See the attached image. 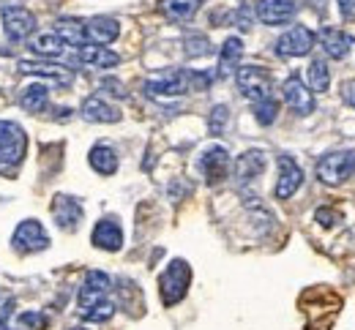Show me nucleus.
<instances>
[{
    "label": "nucleus",
    "instance_id": "nucleus-1",
    "mask_svg": "<svg viewBox=\"0 0 355 330\" xmlns=\"http://www.w3.org/2000/svg\"><path fill=\"white\" fill-rule=\"evenodd\" d=\"M189 284H191V268L186 259H173L167 265V271L159 276V295H162V303L170 309L180 303L189 292Z\"/></svg>",
    "mask_w": 355,
    "mask_h": 330
},
{
    "label": "nucleus",
    "instance_id": "nucleus-2",
    "mask_svg": "<svg viewBox=\"0 0 355 330\" xmlns=\"http://www.w3.org/2000/svg\"><path fill=\"white\" fill-rule=\"evenodd\" d=\"M355 175V150H334L317 161V178L325 186H342Z\"/></svg>",
    "mask_w": 355,
    "mask_h": 330
},
{
    "label": "nucleus",
    "instance_id": "nucleus-3",
    "mask_svg": "<svg viewBox=\"0 0 355 330\" xmlns=\"http://www.w3.org/2000/svg\"><path fill=\"white\" fill-rule=\"evenodd\" d=\"M235 82H238V91L246 95L252 104L270 98V88H273V80L263 66H238L235 71Z\"/></svg>",
    "mask_w": 355,
    "mask_h": 330
},
{
    "label": "nucleus",
    "instance_id": "nucleus-4",
    "mask_svg": "<svg viewBox=\"0 0 355 330\" xmlns=\"http://www.w3.org/2000/svg\"><path fill=\"white\" fill-rule=\"evenodd\" d=\"M28 153V137L14 120H0V164L14 167Z\"/></svg>",
    "mask_w": 355,
    "mask_h": 330
},
{
    "label": "nucleus",
    "instance_id": "nucleus-5",
    "mask_svg": "<svg viewBox=\"0 0 355 330\" xmlns=\"http://www.w3.org/2000/svg\"><path fill=\"white\" fill-rule=\"evenodd\" d=\"M0 17H3V30L11 42H25L36 30V14L25 6H6Z\"/></svg>",
    "mask_w": 355,
    "mask_h": 330
},
{
    "label": "nucleus",
    "instance_id": "nucleus-6",
    "mask_svg": "<svg viewBox=\"0 0 355 330\" xmlns=\"http://www.w3.org/2000/svg\"><path fill=\"white\" fill-rule=\"evenodd\" d=\"M11 246H14V251H19V254H36V251H44L46 246H49V235H46V230L42 227V221L25 219V221H19V227L14 230Z\"/></svg>",
    "mask_w": 355,
    "mask_h": 330
},
{
    "label": "nucleus",
    "instance_id": "nucleus-7",
    "mask_svg": "<svg viewBox=\"0 0 355 330\" xmlns=\"http://www.w3.org/2000/svg\"><path fill=\"white\" fill-rule=\"evenodd\" d=\"M298 11V3L295 0H257L254 3V14L263 25H270V28H279V25H287L293 22Z\"/></svg>",
    "mask_w": 355,
    "mask_h": 330
},
{
    "label": "nucleus",
    "instance_id": "nucleus-8",
    "mask_svg": "<svg viewBox=\"0 0 355 330\" xmlns=\"http://www.w3.org/2000/svg\"><path fill=\"white\" fill-rule=\"evenodd\" d=\"M197 169L202 172V178L208 183H219L230 172V153L224 150L222 145H214V147L202 150L200 158H197Z\"/></svg>",
    "mask_w": 355,
    "mask_h": 330
},
{
    "label": "nucleus",
    "instance_id": "nucleus-9",
    "mask_svg": "<svg viewBox=\"0 0 355 330\" xmlns=\"http://www.w3.org/2000/svg\"><path fill=\"white\" fill-rule=\"evenodd\" d=\"M311 47H314V33L306 25H295L284 36H279L276 55H282V57H301V55H309Z\"/></svg>",
    "mask_w": 355,
    "mask_h": 330
},
{
    "label": "nucleus",
    "instance_id": "nucleus-10",
    "mask_svg": "<svg viewBox=\"0 0 355 330\" xmlns=\"http://www.w3.org/2000/svg\"><path fill=\"white\" fill-rule=\"evenodd\" d=\"M49 210H52L55 224H58L60 230H66V232L77 230V227H80V221H83V216H85L83 205H80L74 196H69V194H58V196L52 199Z\"/></svg>",
    "mask_w": 355,
    "mask_h": 330
},
{
    "label": "nucleus",
    "instance_id": "nucleus-11",
    "mask_svg": "<svg viewBox=\"0 0 355 330\" xmlns=\"http://www.w3.org/2000/svg\"><path fill=\"white\" fill-rule=\"evenodd\" d=\"M110 286H112V282H110L107 273H101V271H88V273H85V282H83V286H80V297H77L80 311L85 314V311L93 309L96 303L107 300Z\"/></svg>",
    "mask_w": 355,
    "mask_h": 330
},
{
    "label": "nucleus",
    "instance_id": "nucleus-12",
    "mask_svg": "<svg viewBox=\"0 0 355 330\" xmlns=\"http://www.w3.org/2000/svg\"><path fill=\"white\" fill-rule=\"evenodd\" d=\"M282 95H284V104L295 112V115H311L314 112V93L301 82V77H287L284 85H282Z\"/></svg>",
    "mask_w": 355,
    "mask_h": 330
},
{
    "label": "nucleus",
    "instance_id": "nucleus-13",
    "mask_svg": "<svg viewBox=\"0 0 355 330\" xmlns=\"http://www.w3.org/2000/svg\"><path fill=\"white\" fill-rule=\"evenodd\" d=\"M304 183V169L290 156H279V178H276V199H290Z\"/></svg>",
    "mask_w": 355,
    "mask_h": 330
},
{
    "label": "nucleus",
    "instance_id": "nucleus-14",
    "mask_svg": "<svg viewBox=\"0 0 355 330\" xmlns=\"http://www.w3.org/2000/svg\"><path fill=\"white\" fill-rule=\"evenodd\" d=\"M189 91V71H180V68H173L162 77H153L145 82V93L148 95H180Z\"/></svg>",
    "mask_w": 355,
    "mask_h": 330
},
{
    "label": "nucleus",
    "instance_id": "nucleus-15",
    "mask_svg": "<svg viewBox=\"0 0 355 330\" xmlns=\"http://www.w3.org/2000/svg\"><path fill=\"white\" fill-rule=\"evenodd\" d=\"M19 71L22 74H33V77H44V80H52L55 85L60 88H69L74 82V74L71 68L66 66H58V63H39V60H19Z\"/></svg>",
    "mask_w": 355,
    "mask_h": 330
},
{
    "label": "nucleus",
    "instance_id": "nucleus-16",
    "mask_svg": "<svg viewBox=\"0 0 355 330\" xmlns=\"http://www.w3.org/2000/svg\"><path fill=\"white\" fill-rule=\"evenodd\" d=\"M90 240H93L96 248H104V251H121V246H123V230H121L118 219H112V216L101 219V221L93 227Z\"/></svg>",
    "mask_w": 355,
    "mask_h": 330
},
{
    "label": "nucleus",
    "instance_id": "nucleus-17",
    "mask_svg": "<svg viewBox=\"0 0 355 330\" xmlns=\"http://www.w3.org/2000/svg\"><path fill=\"white\" fill-rule=\"evenodd\" d=\"M85 33H88V44L107 47L121 36V25L112 17H93L85 22Z\"/></svg>",
    "mask_w": 355,
    "mask_h": 330
},
{
    "label": "nucleus",
    "instance_id": "nucleus-18",
    "mask_svg": "<svg viewBox=\"0 0 355 330\" xmlns=\"http://www.w3.org/2000/svg\"><path fill=\"white\" fill-rule=\"evenodd\" d=\"M320 42H322L325 55L334 57V60H345L355 44L353 36L345 33V30H339V28H322V30H320Z\"/></svg>",
    "mask_w": 355,
    "mask_h": 330
},
{
    "label": "nucleus",
    "instance_id": "nucleus-19",
    "mask_svg": "<svg viewBox=\"0 0 355 330\" xmlns=\"http://www.w3.org/2000/svg\"><path fill=\"white\" fill-rule=\"evenodd\" d=\"M80 112H83V118H85L88 123H118V120H121L118 107L107 104L101 95H88V98L83 101Z\"/></svg>",
    "mask_w": 355,
    "mask_h": 330
},
{
    "label": "nucleus",
    "instance_id": "nucleus-20",
    "mask_svg": "<svg viewBox=\"0 0 355 330\" xmlns=\"http://www.w3.org/2000/svg\"><path fill=\"white\" fill-rule=\"evenodd\" d=\"M77 63L88 66V68H112L121 63V55L98 44H85L77 49Z\"/></svg>",
    "mask_w": 355,
    "mask_h": 330
},
{
    "label": "nucleus",
    "instance_id": "nucleus-21",
    "mask_svg": "<svg viewBox=\"0 0 355 330\" xmlns=\"http://www.w3.org/2000/svg\"><path fill=\"white\" fill-rule=\"evenodd\" d=\"M88 161H90V167H93L98 175H104V178L118 172V153H115V147H110V145H104V142H98V145L90 147Z\"/></svg>",
    "mask_w": 355,
    "mask_h": 330
},
{
    "label": "nucleus",
    "instance_id": "nucleus-22",
    "mask_svg": "<svg viewBox=\"0 0 355 330\" xmlns=\"http://www.w3.org/2000/svg\"><path fill=\"white\" fill-rule=\"evenodd\" d=\"M266 169V153L263 150H246L243 156H238L235 161V178L238 181H254L260 172Z\"/></svg>",
    "mask_w": 355,
    "mask_h": 330
},
{
    "label": "nucleus",
    "instance_id": "nucleus-23",
    "mask_svg": "<svg viewBox=\"0 0 355 330\" xmlns=\"http://www.w3.org/2000/svg\"><path fill=\"white\" fill-rule=\"evenodd\" d=\"M241 57H243V42L238 36H230L222 44V52H219V77L235 74Z\"/></svg>",
    "mask_w": 355,
    "mask_h": 330
},
{
    "label": "nucleus",
    "instance_id": "nucleus-24",
    "mask_svg": "<svg viewBox=\"0 0 355 330\" xmlns=\"http://www.w3.org/2000/svg\"><path fill=\"white\" fill-rule=\"evenodd\" d=\"M55 33L66 42V47H85L88 44V33H85V22L80 19H58Z\"/></svg>",
    "mask_w": 355,
    "mask_h": 330
},
{
    "label": "nucleus",
    "instance_id": "nucleus-25",
    "mask_svg": "<svg viewBox=\"0 0 355 330\" xmlns=\"http://www.w3.org/2000/svg\"><path fill=\"white\" fill-rule=\"evenodd\" d=\"M202 0H162V14L170 22H189L200 11Z\"/></svg>",
    "mask_w": 355,
    "mask_h": 330
},
{
    "label": "nucleus",
    "instance_id": "nucleus-26",
    "mask_svg": "<svg viewBox=\"0 0 355 330\" xmlns=\"http://www.w3.org/2000/svg\"><path fill=\"white\" fill-rule=\"evenodd\" d=\"M31 49L36 52V55H42V57H60L63 52H66V42L58 36V33H39V36H33L31 39Z\"/></svg>",
    "mask_w": 355,
    "mask_h": 330
},
{
    "label": "nucleus",
    "instance_id": "nucleus-27",
    "mask_svg": "<svg viewBox=\"0 0 355 330\" xmlns=\"http://www.w3.org/2000/svg\"><path fill=\"white\" fill-rule=\"evenodd\" d=\"M46 101H49V88L42 85V82H33L19 93V107L25 112H42L46 107Z\"/></svg>",
    "mask_w": 355,
    "mask_h": 330
},
{
    "label": "nucleus",
    "instance_id": "nucleus-28",
    "mask_svg": "<svg viewBox=\"0 0 355 330\" xmlns=\"http://www.w3.org/2000/svg\"><path fill=\"white\" fill-rule=\"evenodd\" d=\"M309 88L311 93H325L331 88V68L322 57H314L309 63Z\"/></svg>",
    "mask_w": 355,
    "mask_h": 330
},
{
    "label": "nucleus",
    "instance_id": "nucleus-29",
    "mask_svg": "<svg viewBox=\"0 0 355 330\" xmlns=\"http://www.w3.org/2000/svg\"><path fill=\"white\" fill-rule=\"evenodd\" d=\"M183 52H186V57H205V55H211V42L202 33H191L183 39Z\"/></svg>",
    "mask_w": 355,
    "mask_h": 330
},
{
    "label": "nucleus",
    "instance_id": "nucleus-30",
    "mask_svg": "<svg viewBox=\"0 0 355 330\" xmlns=\"http://www.w3.org/2000/svg\"><path fill=\"white\" fill-rule=\"evenodd\" d=\"M276 115H279V101H276L273 95L254 104V120H257L260 126H270V123L276 120Z\"/></svg>",
    "mask_w": 355,
    "mask_h": 330
},
{
    "label": "nucleus",
    "instance_id": "nucleus-31",
    "mask_svg": "<svg viewBox=\"0 0 355 330\" xmlns=\"http://www.w3.org/2000/svg\"><path fill=\"white\" fill-rule=\"evenodd\" d=\"M112 314H115V303L101 300V303H96L93 309H88L83 317H85L88 322H107V320H112Z\"/></svg>",
    "mask_w": 355,
    "mask_h": 330
},
{
    "label": "nucleus",
    "instance_id": "nucleus-32",
    "mask_svg": "<svg viewBox=\"0 0 355 330\" xmlns=\"http://www.w3.org/2000/svg\"><path fill=\"white\" fill-rule=\"evenodd\" d=\"M227 120H230V109H227L224 104H216V107L211 109V115H208V129H211V134H222Z\"/></svg>",
    "mask_w": 355,
    "mask_h": 330
},
{
    "label": "nucleus",
    "instance_id": "nucleus-33",
    "mask_svg": "<svg viewBox=\"0 0 355 330\" xmlns=\"http://www.w3.org/2000/svg\"><path fill=\"white\" fill-rule=\"evenodd\" d=\"M19 322H22V328L42 330L46 325V317L44 314H39V311H25V314L19 317Z\"/></svg>",
    "mask_w": 355,
    "mask_h": 330
},
{
    "label": "nucleus",
    "instance_id": "nucleus-34",
    "mask_svg": "<svg viewBox=\"0 0 355 330\" xmlns=\"http://www.w3.org/2000/svg\"><path fill=\"white\" fill-rule=\"evenodd\" d=\"M101 91H107V93L115 95V98H126V88H123V82H118V80H112V77H107V80L101 82Z\"/></svg>",
    "mask_w": 355,
    "mask_h": 330
},
{
    "label": "nucleus",
    "instance_id": "nucleus-35",
    "mask_svg": "<svg viewBox=\"0 0 355 330\" xmlns=\"http://www.w3.org/2000/svg\"><path fill=\"white\" fill-rule=\"evenodd\" d=\"M317 221H320L322 227H331V224H336V221H339V213H336V210H331V208H320V210H317Z\"/></svg>",
    "mask_w": 355,
    "mask_h": 330
},
{
    "label": "nucleus",
    "instance_id": "nucleus-36",
    "mask_svg": "<svg viewBox=\"0 0 355 330\" xmlns=\"http://www.w3.org/2000/svg\"><path fill=\"white\" fill-rule=\"evenodd\" d=\"M11 314H14V300L8 297V300H3V303H0V330H6Z\"/></svg>",
    "mask_w": 355,
    "mask_h": 330
},
{
    "label": "nucleus",
    "instance_id": "nucleus-37",
    "mask_svg": "<svg viewBox=\"0 0 355 330\" xmlns=\"http://www.w3.org/2000/svg\"><path fill=\"white\" fill-rule=\"evenodd\" d=\"M345 19H355V0H336Z\"/></svg>",
    "mask_w": 355,
    "mask_h": 330
},
{
    "label": "nucleus",
    "instance_id": "nucleus-38",
    "mask_svg": "<svg viewBox=\"0 0 355 330\" xmlns=\"http://www.w3.org/2000/svg\"><path fill=\"white\" fill-rule=\"evenodd\" d=\"M71 330H85V328H71Z\"/></svg>",
    "mask_w": 355,
    "mask_h": 330
},
{
    "label": "nucleus",
    "instance_id": "nucleus-39",
    "mask_svg": "<svg viewBox=\"0 0 355 330\" xmlns=\"http://www.w3.org/2000/svg\"><path fill=\"white\" fill-rule=\"evenodd\" d=\"M353 104H355V93H353Z\"/></svg>",
    "mask_w": 355,
    "mask_h": 330
}]
</instances>
